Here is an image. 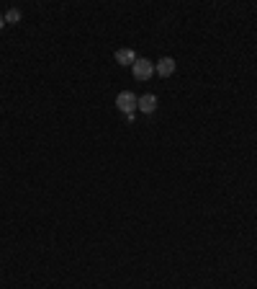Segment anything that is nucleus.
I'll return each mask as SVG.
<instances>
[{"label":"nucleus","mask_w":257,"mask_h":289,"mask_svg":"<svg viewBox=\"0 0 257 289\" xmlns=\"http://www.w3.org/2000/svg\"><path fill=\"white\" fill-rule=\"evenodd\" d=\"M116 106H118V111L128 119V124L134 121V111H137V106H139V96H134L132 91H121L118 96H116Z\"/></svg>","instance_id":"f257e3e1"},{"label":"nucleus","mask_w":257,"mask_h":289,"mask_svg":"<svg viewBox=\"0 0 257 289\" xmlns=\"http://www.w3.org/2000/svg\"><path fill=\"white\" fill-rule=\"evenodd\" d=\"M132 72H134V77L137 80H149L152 75H154V65L149 62V60H137L134 65H132Z\"/></svg>","instance_id":"f03ea898"},{"label":"nucleus","mask_w":257,"mask_h":289,"mask_svg":"<svg viewBox=\"0 0 257 289\" xmlns=\"http://www.w3.org/2000/svg\"><path fill=\"white\" fill-rule=\"evenodd\" d=\"M139 57H137V52L132 49V47H121L118 52H116V62L118 65H123V67H128V65H134Z\"/></svg>","instance_id":"7ed1b4c3"},{"label":"nucleus","mask_w":257,"mask_h":289,"mask_svg":"<svg viewBox=\"0 0 257 289\" xmlns=\"http://www.w3.org/2000/svg\"><path fill=\"white\" fill-rule=\"evenodd\" d=\"M154 72L159 75V77H170L175 72V60L173 57H162L157 65H154Z\"/></svg>","instance_id":"20e7f679"},{"label":"nucleus","mask_w":257,"mask_h":289,"mask_svg":"<svg viewBox=\"0 0 257 289\" xmlns=\"http://www.w3.org/2000/svg\"><path fill=\"white\" fill-rule=\"evenodd\" d=\"M137 111H142V114H152V111H157V96H154V93H147V96H142V98H139V106H137Z\"/></svg>","instance_id":"39448f33"},{"label":"nucleus","mask_w":257,"mask_h":289,"mask_svg":"<svg viewBox=\"0 0 257 289\" xmlns=\"http://www.w3.org/2000/svg\"><path fill=\"white\" fill-rule=\"evenodd\" d=\"M18 21H21V11L18 8H11L6 13V23H18Z\"/></svg>","instance_id":"423d86ee"},{"label":"nucleus","mask_w":257,"mask_h":289,"mask_svg":"<svg viewBox=\"0 0 257 289\" xmlns=\"http://www.w3.org/2000/svg\"><path fill=\"white\" fill-rule=\"evenodd\" d=\"M3 26H6V16H3V13H0V29H3Z\"/></svg>","instance_id":"0eeeda50"}]
</instances>
